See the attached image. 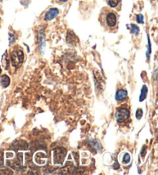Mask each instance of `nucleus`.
Wrapping results in <instances>:
<instances>
[{
    "instance_id": "nucleus-10",
    "label": "nucleus",
    "mask_w": 158,
    "mask_h": 175,
    "mask_svg": "<svg viewBox=\"0 0 158 175\" xmlns=\"http://www.w3.org/2000/svg\"><path fill=\"white\" fill-rule=\"evenodd\" d=\"M130 27H131L130 29H131L132 33L135 35H138L139 32H140V29H139V27L137 26L134 25V24H130Z\"/></svg>"
},
{
    "instance_id": "nucleus-13",
    "label": "nucleus",
    "mask_w": 158,
    "mask_h": 175,
    "mask_svg": "<svg viewBox=\"0 0 158 175\" xmlns=\"http://www.w3.org/2000/svg\"><path fill=\"white\" fill-rule=\"evenodd\" d=\"M137 22L138 23H140V24L144 23V16H143L142 14L137 15Z\"/></svg>"
},
{
    "instance_id": "nucleus-8",
    "label": "nucleus",
    "mask_w": 158,
    "mask_h": 175,
    "mask_svg": "<svg viewBox=\"0 0 158 175\" xmlns=\"http://www.w3.org/2000/svg\"><path fill=\"white\" fill-rule=\"evenodd\" d=\"M0 83L3 87H7L10 83V79L7 75H2L0 79Z\"/></svg>"
},
{
    "instance_id": "nucleus-17",
    "label": "nucleus",
    "mask_w": 158,
    "mask_h": 175,
    "mask_svg": "<svg viewBox=\"0 0 158 175\" xmlns=\"http://www.w3.org/2000/svg\"><path fill=\"white\" fill-rule=\"evenodd\" d=\"M0 20H1V19H0Z\"/></svg>"
},
{
    "instance_id": "nucleus-2",
    "label": "nucleus",
    "mask_w": 158,
    "mask_h": 175,
    "mask_svg": "<svg viewBox=\"0 0 158 175\" xmlns=\"http://www.w3.org/2000/svg\"><path fill=\"white\" fill-rule=\"evenodd\" d=\"M23 59H24V53L21 48L19 46L13 48V50L11 53V61L13 66L17 67L21 65L23 62Z\"/></svg>"
},
{
    "instance_id": "nucleus-14",
    "label": "nucleus",
    "mask_w": 158,
    "mask_h": 175,
    "mask_svg": "<svg viewBox=\"0 0 158 175\" xmlns=\"http://www.w3.org/2000/svg\"><path fill=\"white\" fill-rule=\"evenodd\" d=\"M150 53H151V50H150V39L148 38V51H147V58H149Z\"/></svg>"
},
{
    "instance_id": "nucleus-4",
    "label": "nucleus",
    "mask_w": 158,
    "mask_h": 175,
    "mask_svg": "<svg viewBox=\"0 0 158 175\" xmlns=\"http://www.w3.org/2000/svg\"><path fill=\"white\" fill-rule=\"evenodd\" d=\"M54 152H55L54 153V161H55V163L62 164V161H63L64 157L66 154V150H64L63 148H58L56 149Z\"/></svg>"
},
{
    "instance_id": "nucleus-3",
    "label": "nucleus",
    "mask_w": 158,
    "mask_h": 175,
    "mask_svg": "<svg viewBox=\"0 0 158 175\" xmlns=\"http://www.w3.org/2000/svg\"><path fill=\"white\" fill-rule=\"evenodd\" d=\"M129 116H130V112H129V110L126 108H119V109H117V112H116V120L118 123L124 122L126 119H128Z\"/></svg>"
},
{
    "instance_id": "nucleus-11",
    "label": "nucleus",
    "mask_w": 158,
    "mask_h": 175,
    "mask_svg": "<svg viewBox=\"0 0 158 175\" xmlns=\"http://www.w3.org/2000/svg\"><path fill=\"white\" fill-rule=\"evenodd\" d=\"M130 154H128V153H126V154L123 155V163L125 164H126L128 163H130Z\"/></svg>"
},
{
    "instance_id": "nucleus-9",
    "label": "nucleus",
    "mask_w": 158,
    "mask_h": 175,
    "mask_svg": "<svg viewBox=\"0 0 158 175\" xmlns=\"http://www.w3.org/2000/svg\"><path fill=\"white\" fill-rule=\"evenodd\" d=\"M147 87H146L145 85L143 86L142 89H141V94H140V98H139V100L140 102L144 101L146 99V97H147Z\"/></svg>"
},
{
    "instance_id": "nucleus-7",
    "label": "nucleus",
    "mask_w": 158,
    "mask_h": 175,
    "mask_svg": "<svg viewBox=\"0 0 158 175\" xmlns=\"http://www.w3.org/2000/svg\"><path fill=\"white\" fill-rule=\"evenodd\" d=\"M107 3L110 6V8L115 9L117 10H120L121 8V2L122 0H106Z\"/></svg>"
},
{
    "instance_id": "nucleus-5",
    "label": "nucleus",
    "mask_w": 158,
    "mask_h": 175,
    "mask_svg": "<svg viewBox=\"0 0 158 175\" xmlns=\"http://www.w3.org/2000/svg\"><path fill=\"white\" fill-rule=\"evenodd\" d=\"M59 13V9H56V8H51V9H49V10L46 13V14H45L44 20H46V21H50V20H53L54 18L56 17Z\"/></svg>"
},
{
    "instance_id": "nucleus-15",
    "label": "nucleus",
    "mask_w": 158,
    "mask_h": 175,
    "mask_svg": "<svg viewBox=\"0 0 158 175\" xmlns=\"http://www.w3.org/2000/svg\"><path fill=\"white\" fill-rule=\"evenodd\" d=\"M14 41H15L14 35L9 33V43H13Z\"/></svg>"
},
{
    "instance_id": "nucleus-6",
    "label": "nucleus",
    "mask_w": 158,
    "mask_h": 175,
    "mask_svg": "<svg viewBox=\"0 0 158 175\" xmlns=\"http://www.w3.org/2000/svg\"><path fill=\"white\" fill-rule=\"evenodd\" d=\"M126 97H127V91L123 90V89L118 90L117 93H116L115 99L117 101L124 100Z\"/></svg>"
},
{
    "instance_id": "nucleus-1",
    "label": "nucleus",
    "mask_w": 158,
    "mask_h": 175,
    "mask_svg": "<svg viewBox=\"0 0 158 175\" xmlns=\"http://www.w3.org/2000/svg\"><path fill=\"white\" fill-rule=\"evenodd\" d=\"M99 21L105 30L116 32L118 29V15L110 7H103L100 11Z\"/></svg>"
},
{
    "instance_id": "nucleus-16",
    "label": "nucleus",
    "mask_w": 158,
    "mask_h": 175,
    "mask_svg": "<svg viewBox=\"0 0 158 175\" xmlns=\"http://www.w3.org/2000/svg\"><path fill=\"white\" fill-rule=\"evenodd\" d=\"M58 1H59V2H67L68 0H58Z\"/></svg>"
},
{
    "instance_id": "nucleus-12",
    "label": "nucleus",
    "mask_w": 158,
    "mask_h": 175,
    "mask_svg": "<svg viewBox=\"0 0 158 175\" xmlns=\"http://www.w3.org/2000/svg\"><path fill=\"white\" fill-rule=\"evenodd\" d=\"M142 116H143V110H141V109H138V110H137V113H136V117H137V120H139L141 119Z\"/></svg>"
}]
</instances>
